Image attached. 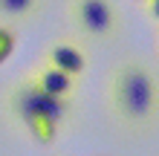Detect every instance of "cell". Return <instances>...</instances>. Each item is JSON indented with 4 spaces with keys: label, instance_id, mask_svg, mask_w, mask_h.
I'll return each mask as SVG.
<instances>
[{
    "label": "cell",
    "instance_id": "6da1fadb",
    "mask_svg": "<svg viewBox=\"0 0 159 156\" xmlns=\"http://www.w3.org/2000/svg\"><path fill=\"white\" fill-rule=\"evenodd\" d=\"M107 107L130 133H151L159 118V87L142 61H121L107 75Z\"/></svg>",
    "mask_w": 159,
    "mask_h": 156
},
{
    "label": "cell",
    "instance_id": "7a4b0ae2",
    "mask_svg": "<svg viewBox=\"0 0 159 156\" xmlns=\"http://www.w3.org/2000/svg\"><path fill=\"white\" fill-rule=\"evenodd\" d=\"M6 101H9V113L26 127V133L38 145H52L58 139V133L75 118L72 98H58L43 93L29 72L9 90Z\"/></svg>",
    "mask_w": 159,
    "mask_h": 156
},
{
    "label": "cell",
    "instance_id": "3957f363",
    "mask_svg": "<svg viewBox=\"0 0 159 156\" xmlns=\"http://www.w3.org/2000/svg\"><path fill=\"white\" fill-rule=\"evenodd\" d=\"M70 17L90 41H116L125 29V17L116 0H72Z\"/></svg>",
    "mask_w": 159,
    "mask_h": 156
},
{
    "label": "cell",
    "instance_id": "277c9868",
    "mask_svg": "<svg viewBox=\"0 0 159 156\" xmlns=\"http://www.w3.org/2000/svg\"><path fill=\"white\" fill-rule=\"evenodd\" d=\"M43 61L49 64V67H55V69L72 75V78H81L84 72H87V64H90L84 47H81V43H75V41H58V43H52V47L46 49Z\"/></svg>",
    "mask_w": 159,
    "mask_h": 156
},
{
    "label": "cell",
    "instance_id": "5b68a950",
    "mask_svg": "<svg viewBox=\"0 0 159 156\" xmlns=\"http://www.w3.org/2000/svg\"><path fill=\"white\" fill-rule=\"evenodd\" d=\"M29 75L35 78V84H38L43 93H49V96H58V98H72L75 96L78 78H72V75H67V72L49 67L46 61H41L38 67H32Z\"/></svg>",
    "mask_w": 159,
    "mask_h": 156
},
{
    "label": "cell",
    "instance_id": "8992f818",
    "mask_svg": "<svg viewBox=\"0 0 159 156\" xmlns=\"http://www.w3.org/2000/svg\"><path fill=\"white\" fill-rule=\"evenodd\" d=\"M46 0H0V17L9 23H26L43 9Z\"/></svg>",
    "mask_w": 159,
    "mask_h": 156
},
{
    "label": "cell",
    "instance_id": "52a82bcc",
    "mask_svg": "<svg viewBox=\"0 0 159 156\" xmlns=\"http://www.w3.org/2000/svg\"><path fill=\"white\" fill-rule=\"evenodd\" d=\"M17 49V29L12 23H0V67L15 55Z\"/></svg>",
    "mask_w": 159,
    "mask_h": 156
},
{
    "label": "cell",
    "instance_id": "ba28073f",
    "mask_svg": "<svg viewBox=\"0 0 159 156\" xmlns=\"http://www.w3.org/2000/svg\"><path fill=\"white\" fill-rule=\"evenodd\" d=\"M139 3H148V6H151V12L156 15V3H159V0H139Z\"/></svg>",
    "mask_w": 159,
    "mask_h": 156
}]
</instances>
